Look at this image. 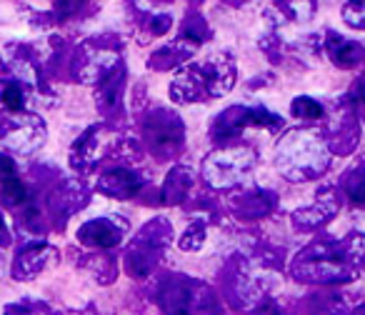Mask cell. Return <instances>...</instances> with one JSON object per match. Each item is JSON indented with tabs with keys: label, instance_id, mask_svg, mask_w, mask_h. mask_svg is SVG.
<instances>
[{
	"label": "cell",
	"instance_id": "1",
	"mask_svg": "<svg viewBox=\"0 0 365 315\" xmlns=\"http://www.w3.org/2000/svg\"><path fill=\"white\" fill-rule=\"evenodd\" d=\"M235 83V66L228 56H213L203 63L182 68L173 83V98L180 103L218 98Z\"/></svg>",
	"mask_w": 365,
	"mask_h": 315
},
{
	"label": "cell",
	"instance_id": "2",
	"mask_svg": "<svg viewBox=\"0 0 365 315\" xmlns=\"http://www.w3.org/2000/svg\"><path fill=\"white\" fill-rule=\"evenodd\" d=\"M330 158L325 148L308 133H293L280 145V170L290 175V180H305L310 175H318L328 168Z\"/></svg>",
	"mask_w": 365,
	"mask_h": 315
},
{
	"label": "cell",
	"instance_id": "3",
	"mask_svg": "<svg viewBox=\"0 0 365 315\" xmlns=\"http://www.w3.org/2000/svg\"><path fill=\"white\" fill-rule=\"evenodd\" d=\"M46 143V125L38 115L21 113H0V148L11 155H33Z\"/></svg>",
	"mask_w": 365,
	"mask_h": 315
},
{
	"label": "cell",
	"instance_id": "4",
	"mask_svg": "<svg viewBox=\"0 0 365 315\" xmlns=\"http://www.w3.org/2000/svg\"><path fill=\"white\" fill-rule=\"evenodd\" d=\"M253 168V153L245 148H230V150L215 153L205 163V180L215 185V188H225L238 180Z\"/></svg>",
	"mask_w": 365,
	"mask_h": 315
},
{
	"label": "cell",
	"instance_id": "5",
	"mask_svg": "<svg viewBox=\"0 0 365 315\" xmlns=\"http://www.w3.org/2000/svg\"><path fill=\"white\" fill-rule=\"evenodd\" d=\"M115 66H118L115 53L98 46V43H86V46L76 53V61H73V71H76L81 83L103 81Z\"/></svg>",
	"mask_w": 365,
	"mask_h": 315
},
{
	"label": "cell",
	"instance_id": "6",
	"mask_svg": "<svg viewBox=\"0 0 365 315\" xmlns=\"http://www.w3.org/2000/svg\"><path fill=\"white\" fill-rule=\"evenodd\" d=\"M58 260V250L48 243H28L18 250L16 263H13V278L16 280H33L38 273L51 268Z\"/></svg>",
	"mask_w": 365,
	"mask_h": 315
},
{
	"label": "cell",
	"instance_id": "7",
	"mask_svg": "<svg viewBox=\"0 0 365 315\" xmlns=\"http://www.w3.org/2000/svg\"><path fill=\"white\" fill-rule=\"evenodd\" d=\"M145 135L155 153H170L182 143V125L178 120V115L158 110L153 118H148Z\"/></svg>",
	"mask_w": 365,
	"mask_h": 315
},
{
	"label": "cell",
	"instance_id": "8",
	"mask_svg": "<svg viewBox=\"0 0 365 315\" xmlns=\"http://www.w3.org/2000/svg\"><path fill=\"white\" fill-rule=\"evenodd\" d=\"M123 233H125V225L113 215H108V218H96L83 223L78 228V240L83 245H91V248H115L123 240Z\"/></svg>",
	"mask_w": 365,
	"mask_h": 315
},
{
	"label": "cell",
	"instance_id": "9",
	"mask_svg": "<svg viewBox=\"0 0 365 315\" xmlns=\"http://www.w3.org/2000/svg\"><path fill=\"white\" fill-rule=\"evenodd\" d=\"M168 238H170V225H165L163 220H155L153 225L143 228V233L133 243L130 265H135L138 260H145V270H150V265L158 260V255H160Z\"/></svg>",
	"mask_w": 365,
	"mask_h": 315
},
{
	"label": "cell",
	"instance_id": "10",
	"mask_svg": "<svg viewBox=\"0 0 365 315\" xmlns=\"http://www.w3.org/2000/svg\"><path fill=\"white\" fill-rule=\"evenodd\" d=\"M140 188H143V178L130 168H113L108 173H103V178L98 180V190L115 200L135 198L140 193Z\"/></svg>",
	"mask_w": 365,
	"mask_h": 315
},
{
	"label": "cell",
	"instance_id": "11",
	"mask_svg": "<svg viewBox=\"0 0 365 315\" xmlns=\"http://www.w3.org/2000/svg\"><path fill=\"white\" fill-rule=\"evenodd\" d=\"M3 66L8 68L11 78L21 81L26 88L38 86V78H41V66L33 58V53L26 46H8L3 53Z\"/></svg>",
	"mask_w": 365,
	"mask_h": 315
},
{
	"label": "cell",
	"instance_id": "12",
	"mask_svg": "<svg viewBox=\"0 0 365 315\" xmlns=\"http://www.w3.org/2000/svg\"><path fill=\"white\" fill-rule=\"evenodd\" d=\"M325 46H328L330 61H333L335 66H340V68H353L365 58V51L358 46V43L348 41V38L338 36V33H333V31L328 33V41H325Z\"/></svg>",
	"mask_w": 365,
	"mask_h": 315
},
{
	"label": "cell",
	"instance_id": "13",
	"mask_svg": "<svg viewBox=\"0 0 365 315\" xmlns=\"http://www.w3.org/2000/svg\"><path fill=\"white\" fill-rule=\"evenodd\" d=\"M98 133H101V128H91V130H86L81 138L76 140V145H73L71 150V165L76 170H81V173H86V170H91L93 165H96V153H98Z\"/></svg>",
	"mask_w": 365,
	"mask_h": 315
},
{
	"label": "cell",
	"instance_id": "14",
	"mask_svg": "<svg viewBox=\"0 0 365 315\" xmlns=\"http://www.w3.org/2000/svg\"><path fill=\"white\" fill-rule=\"evenodd\" d=\"M335 210H338V203H335L333 193L323 190L318 198V205L295 213V220H298L300 225H310V228H313V225H320V223H325V220H330V215H333Z\"/></svg>",
	"mask_w": 365,
	"mask_h": 315
},
{
	"label": "cell",
	"instance_id": "15",
	"mask_svg": "<svg viewBox=\"0 0 365 315\" xmlns=\"http://www.w3.org/2000/svg\"><path fill=\"white\" fill-rule=\"evenodd\" d=\"M28 103V88L16 78H0V105L11 113L26 110Z\"/></svg>",
	"mask_w": 365,
	"mask_h": 315
},
{
	"label": "cell",
	"instance_id": "16",
	"mask_svg": "<svg viewBox=\"0 0 365 315\" xmlns=\"http://www.w3.org/2000/svg\"><path fill=\"white\" fill-rule=\"evenodd\" d=\"M250 125V110L248 108H230V110H225L223 115L218 118V123L213 125V133L215 138H228V135H235V133H240L243 128Z\"/></svg>",
	"mask_w": 365,
	"mask_h": 315
},
{
	"label": "cell",
	"instance_id": "17",
	"mask_svg": "<svg viewBox=\"0 0 365 315\" xmlns=\"http://www.w3.org/2000/svg\"><path fill=\"white\" fill-rule=\"evenodd\" d=\"M123 68L115 66L106 78H103V86H101V95H98V105L101 110H113V108L120 103V93H123Z\"/></svg>",
	"mask_w": 365,
	"mask_h": 315
},
{
	"label": "cell",
	"instance_id": "18",
	"mask_svg": "<svg viewBox=\"0 0 365 315\" xmlns=\"http://www.w3.org/2000/svg\"><path fill=\"white\" fill-rule=\"evenodd\" d=\"M273 13H280V18L295 23L310 21L315 13V0H278V6L273 8Z\"/></svg>",
	"mask_w": 365,
	"mask_h": 315
},
{
	"label": "cell",
	"instance_id": "19",
	"mask_svg": "<svg viewBox=\"0 0 365 315\" xmlns=\"http://www.w3.org/2000/svg\"><path fill=\"white\" fill-rule=\"evenodd\" d=\"M190 188V170L188 168H173V173L168 175L165 188H163V195H165V203H180L185 198Z\"/></svg>",
	"mask_w": 365,
	"mask_h": 315
},
{
	"label": "cell",
	"instance_id": "20",
	"mask_svg": "<svg viewBox=\"0 0 365 315\" xmlns=\"http://www.w3.org/2000/svg\"><path fill=\"white\" fill-rule=\"evenodd\" d=\"M28 188L26 183H23L18 175H13V178L3 180L0 183V203L6 205V208H21V205L28 203Z\"/></svg>",
	"mask_w": 365,
	"mask_h": 315
},
{
	"label": "cell",
	"instance_id": "21",
	"mask_svg": "<svg viewBox=\"0 0 365 315\" xmlns=\"http://www.w3.org/2000/svg\"><path fill=\"white\" fill-rule=\"evenodd\" d=\"M83 203H86V195H83L81 188L73 185V183H68L66 188H63L61 193L53 195V200H51L56 215H63V218H66L68 213H73L76 208H81Z\"/></svg>",
	"mask_w": 365,
	"mask_h": 315
},
{
	"label": "cell",
	"instance_id": "22",
	"mask_svg": "<svg viewBox=\"0 0 365 315\" xmlns=\"http://www.w3.org/2000/svg\"><path fill=\"white\" fill-rule=\"evenodd\" d=\"M343 188L350 200L355 203H365V165H358L350 173L343 175Z\"/></svg>",
	"mask_w": 365,
	"mask_h": 315
},
{
	"label": "cell",
	"instance_id": "23",
	"mask_svg": "<svg viewBox=\"0 0 365 315\" xmlns=\"http://www.w3.org/2000/svg\"><path fill=\"white\" fill-rule=\"evenodd\" d=\"M290 113H293V118H300V120H318V118H323V105L315 98L300 95L290 103Z\"/></svg>",
	"mask_w": 365,
	"mask_h": 315
},
{
	"label": "cell",
	"instance_id": "24",
	"mask_svg": "<svg viewBox=\"0 0 365 315\" xmlns=\"http://www.w3.org/2000/svg\"><path fill=\"white\" fill-rule=\"evenodd\" d=\"M208 26H205L203 16H198V13H193V16L185 18V23H182V33L180 38H185V41L195 43V46H200V43L208 38Z\"/></svg>",
	"mask_w": 365,
	"mask_h": 315
},
{
	"label": "cell",
	"instance_id": "25",
	"mask_svg": "<svg viewBox=\"0 0 365 315\" xmlns=\"http://www.w3.org/2000/svg\"><path fill=\"white\" fill-rule=\"evenodd\" d=\"M343 21L355 31H365V0H348L340 11Z\"/></svg>",
	"mask_w": 365,
	"mask_h": 315
},
{
	"label": "cell",
	"instance_id": "26",
	"mask_svg": "<svg viewBox=\"0 0 365 315\" xmlns=\"http://www.w3.org/2000/svg\"><path fill=\"white\" fill-rule=\"evenodd\" d=\"M86 3L88 0H56V3H53V16H56L58 21H63V18H73L86 8Z\"/></svg>",
	"mask_w": 365,
	"mask_h": 315
},
{
	"label": "cell",
	"instance_id": "27",
	"mask_svg": "<svg viewBox=\"0 0 365 315\" xmlns=\"http://www.w3.org/2000/svg\"><path fill=\"white\" fill-rule=\"evenodd\" d=\"M203 238H205V230L200 223L190 225L185 233H182V240H180V248L182 250H198L203 245Z\"/></svg>",
	"mask_w": 365,
	"mask_h": 315
},
{
	"label": "cell",
	"instance_id": "28",
	"mask_svg": "<svg viewBox=\"0 0 365 315\" xmlns=\"http://www.w3.org/2000/svg\"><path fill=\"white\" fill-rule=\"evenodd\" d=\"M6 315H48V310L36 303H13L6 305Z\"/></svg>",
	"mask_w": 365,
	"mask_h": 315
},
{
	"label": "cell",
	"instance_id": "29",
	"mask_svg": "<svg viewBox=\"0 0 365 315\" xmlns=\"http://www.w3.org/2000/svg\"><path fill=\"white\" fill-rule=\"evenodd\" d=\"M13 175H18V165L16 160H13L8 153H0V183L8 178H13Z\"/></svg>",
	"mask_w": 365,
	"mask_h": 315
},
{
	"label": "cell",
	"instance_id": "30",
	"mask_svg": "<svg viewBox=\"0 0 365 315\" xmlns=\"http://www.w3.org/2000/svg\"><path fill=\"white\" fill-rule=\"evenodd\" d=\"M11 243H13V233H11V228H8L6 215L0 213V248H8Z\"/></svg>",
	"mask_w": 365,
	"mask_h": 315
},
{
	"label": "cell",
	"instance_id": "31",
	"mask_svg": "<svg viewBox=\"0 0 365 315\" xmlns=\"http://www.w3.org/2000/svg\"><path fill=\"white\" fill-rule=\"evenodd\" d=\"M230 6H245V3H253V0H225Z\"/></svg>",
	"mask_w": 365,
	"mask_h": 315
},
{
	"label": "cell",
	"instance_id": "32",
	"mask_svg": "<svg viewBox=\"0 0 365 315\" xmlns=\"http://www.w3.org/2000/svg\"><path fill=\"white\" fill-rule=\"evenodd\" d=\"M0 270H3V258H0Z\"/></svg>",
	"mask_w": 365,
	"mask_h": 315
}]
</instances>
